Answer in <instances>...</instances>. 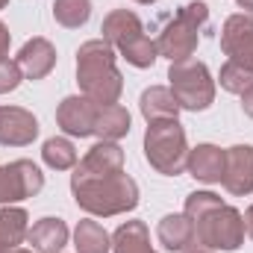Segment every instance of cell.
<instances>
[{
	"label": "cell",
	"instance_id": "obj_14",
	"mask_svg": "<svg viewBox=\"0 0 253 253\" xmlns=\"http://www.w3.org/2000/svg\"><path fill=\"white\" fill-rule=\"evenodd\" d=\"M224 159L227 153L215 144H197L194 150H189V162H186V171L197 183H221L224 177Z\"/></svg>",
	"mask_w": 253,
	"mask_h": 253
},
{
	"label": "cell",
	"instance_id": "obj_25",
	"mask_svg": "<svg viewBox=\"0 0 253 253\" xmlns=\"http://www.w3.org/2000/svg\"><path fill=\"white\" fill-rule=\"evenodd\" d=\"M218 83L230 94H245L253 85V71H248V68H242V65H236V62H227L221 68V74H218Z\"/></svg>",
	"mask_w": 253,
	"mask_h": 253
},
{
	"label": "cell",
	"instance_id": "obj_4",
	"mask_svg": "<svg viewBox=\"0 0 253 253\" xmlns=\"http://www.w3.org/2000/svg\"><path fill=\"white\" fill-rule=\"evenodd\" d=\"M144 156L150 168H156L165 177H177L186 171L189 162V141L186 129L180 126L177 118L171 121H150L144 132Z\"/></svg>",
	"mask_w": 253,
	"mask_h": 253
},
{
	"label": "cell",
	"instance_id": "obj_27",
	"mask_svg": "<svg viewBox=\"0 0 253 253\" xmlns=\"http://www.w3.org/2000/svg\"><path fill=\"white\" fill-rule=\"evenodd\" d=\"M9 42H12V36H9V27L0 21V59H6V53H9Z\"/></svg>",
	"mask_w": 253,
	"mask_h": 253
},
{
	"label": "cell",
	"instance_id": "obj_22",
	"mask_svg": "<svg viewBox=\"0 0 253 253\" xmlns=\"http://www.w3.org/2000/svg\"><path fill=\"white\" fill-rule=\"evenodd\" d=\"M74 248H77V253H109L112 251V239L97 221L85 218L74 230Z\"/></svg>",
	"mask_w": 253,
	"mask_h": 253
},
{
	"label": "cell",
	"instance_id": "obj_8",
	"mask_svg": "<svg viewBox=\"0 0 253 253\" xmlns=\"http://www.w3.org/2000/svg\"><path fill=\"white\" fill-rule=\"evenodd\" d=\"M97 109L100 103H94L91 97L85 94H71L65 97L56 109V124L65 135H74V138H85V135H94V121H97Z\"/></svg>",
	"mask_w": 253,
	"mask_h": 253
},
{
	"label": "cell",
	"instance_id": "obj_32",
	"mask_svg": "<svg viewBox=\"0 0 253 253\" xmlns=\"http://www.w3.org/2000/svg\"><path fill=\"white\" fill-rule=\"evenodd\" d=\"M0 253H36V251H24V248H15V251H0Z\"/></svg>",
	"mask_w": 253,
	"mask_h": 253
},
{
	"label": "cell",
	"instance_id": "obj_17",
	"mask_svg": "<svg viewBox=\"0 0 253 253\" xmlns=\"http://www.w3.org/2000/svg\"><path fill=\"white\" fill-rule=\"evenodd\" d=\"M156 239L165 251H189L194 248V227H191L189 215H165L156 227Z\"/></svg>",
	"mask_w": 253,
	"mask_h": 253
},
{
	"label": "cell",
	"instance_id": "obj_30",
	"mask_svg": "<svg viewBox=\"0 0 253 253\" xmlns=\"http://www.w3.org/2000/svg\"><path fill=\"white\" fill-rule=\"evenodd\" d=\"M236 3H239V9H245V15L253 18V0H236Z\"/></svg>",
	"mask_w": 253,
	"mask_h": 253
},
{
	"label": "cell",
	"instance_id": "obj_19",
	"mask_svg": "<svg viewBox=\"0 0 253 253\" xmlns=\"http://www.w3.org/2000/svg\"><path fill=\"white\" fill-rule=\"evenodd\" d=\"M144 27H141V21H138V15L135 12H129V9H115V12H109L106 18H103V27H100V33H103V42L115 50L124 39L129 36H135V33H141Z\"/></svg>",
	"mask_w": 253,
	"mask_h": 253
},
{
	"label": "cell",
	"instance_id": "obj_24",
	"mask_svg": "<svg viewBox=\"0 0 253 253\" xmlns=\"http://www.w3.org/2000/svg\"><path fill=\"white\" fill-rule=\"evenodd\" d=\"M53 18H56V24H62L68 30H77L91 18V0H56Z\"/></svg>",
	"mask_w": 253,
	"mask_h": 253
},
{
	"label": "cell",
	"instance_id": "obj_2",
	"mask_svg": "<svg viewBox=\"0 0 253 253\" xmlns=\"http://www.w3.org/2000/svg\"><path fill=\"white\" fill-rule=\"evenodd\" d=\"M71 191H74L77 206L94 218L124 215L138 206V186L124 171L112 177H74L71 174Z\"/></svg>",
	"mask_w": 253,
	"mask_h": 253
},
{
	"label": "cell",
	"instance_id": "obj_12",
	"mask_svg": "<svg viewBox=\"0 0 253 253\" xmlns=\"http://www.w3.org/2000/svg\"><path fill=\"white\" fill-rule=\"evenodd\" d=\"M124 171V150L118 141H97L88 153L74 165V177H112Z\"/></svg>",
	"mask_w": 253,
	"mask_h": 253
},
{
	"label": "cell",
	"instance_id": "obj_11",
	"mask_svg": "<svg viewBox=\"0 0 253 253\" xmlns=\"http://www.w3.org/2000/svg\"><path fill=\"white\" fill-rule=\"evenodd\" d=\"M39 138V121L24 106H0V144L27 147Z\"/></svg>",
	"mask_w": 253,
	"mask_h": 253
},
{
	"label": "cell",
	"instance_id": "obj_34",
	"mask_svg": "<svg viewBox=\"0 0 253 253\" xmlns=\"http://www.w3.org/2000/svg\"><path fill=\"white\" fill-rule=\"evenodd\" d=\"M135 3H156V0H135Z\"/></svg>",
	"mask_w": 253,
	"mask_h": 253
},
{
	"label": "cell",
	"instance_id": "obj_15",
	"mask_svg": "<svg viewBox=\"0 0 253 253\" xmlns=\"http://www.w3.org/2000/svg\"><path fill=\"white\" fill-rule=\"evenodd\" d=\"M27 242L36 253H62V248L68 245V224L62 218H42L30 227Z\"/></svg>",
	"mask_w": 253,
	"mask_h": 253
},
{
	"label": "cell",
	"instance_id": "obj_3",
	"mask_svg": "<svg viewBox=\"0 0 253 253\" xmlns=\"http://www.w3.org/2000/svg\"><path fill=\"white\" fill-rule=\"evenodd\" d=\"M77 83L94 103H118L124 91V77L115 65V50L103 39H91L77 50Z\"/></svg>",
	"mask_w": 253,
	"mask_h": 253
},
{
	"label": "cell",
	"instance_id": "obj_28",
	"mask_svg": "<svg viewBox=\"0 0 253 253\" xmlns=\"http://www.w3.org/2000/svg\"><path fill=\"white\" fill-rule=\"evenodd\" d=\"M242 109H245V115H248V118H253V85L242 94Z\"/></svg>",
	"mask_w": 253,
	"mask_h": 253
},
{
	"label": "cell",
	"instance_id": "obj_18",
	"mask_svg": "<svg viewBox=\"0 0 253 253\" xmlns=\"http://www.w3.org/2000/svg\"><path fill=\"white\" fill-rule=\"evenodd\" d=\"M126 132H129V112L121 103H100L94 135H100V141H118Z\"/></svg>",
	"mask_w": 253,
	"mask_h": 253
},
{
	"label": "cell",
	"instance_id": "obj_20",
	"mask_svg": "<svg viewBox=\"0 0 253 253\" xmlns=\"http://www.w3.org/2000/svg\"><path fill=\"white\" fill-rule=\"evenodd\" d=\"M27 212L21 206H3L0 209V251H15L27 242Z\"/></svg>",
	"mask_w": 253,
	"mask_h": 253
},
{
	"label": "cell",
	"instance_id": "obj_5",
	"mask_svg": "<svg viewBox=\"0 0 253 253\" xmlns=\"http://www.w3.org/2000/svg\"><path fill=\"white\" fill-rule=\"evenodd\" d=\"M206 21H209L206 3H200V0L186 3L165 24V30L159 33V42H156L159 56H165L171 62H186V59H191V53L197 50V42H200V30L206 27Z\"/></svg>",
	"mask_w": 253,
	"mask_h": 253
},
{
	"label": "cell",
	"instance_id": "obj_23",
	"mask_svg": "<svg viewBox=\"0 0 253 253\" xmlns=\"http://www.w3.org/2000/svg\"><path fill=\"white\" fill-rule=\"evenodd\" d=\"M42 159H44V165L53 168V171H71V168L77 165V150H74L71 138H65V135H53V138L44 141V147H42Z\"/></svg>",
	"mask_w": 253,
	"mask_h": 253
},
{
	"label": "cell",
	"instance_id": "obj_16",
	"mask_svg": "<svg viewBox=\"0 0 253 253\" xmlns=\"http://www.w3.org/2000/svg\"><path fill=\"white\" fill-rule=\"evenodd\" d=\"M138 106H141V115H144L147 124H150V121H171V118L180 115V103H177L174 91L165 88V85H150V88H144Z\"/></svg>",
	"mask_w": 253,
	"mask_h": 253
},
{
	"label": "cell",
	"instance_id": "obj_10",
	"mask_svg": "<svg viewBox=\"0 0 253 253\" xmlns=\"http://www.w3.org/2000/svg\"><path fill=\"white\" fill-rule=\"evenodd\" d=\"M224 189L236 197H245L253 191V144H233L224 150Z\"/></svg>",
	"mask_w": 253,
	"mask_h": 253
},
{
	"label": "cell",
	"instance_id": "obj_29",
	"mask_svg": "<svg viewBox=\"0 0 253 253\" xmlns=\"http://www.w3.org/2000/svg\"><path fill=\"white\" fill-rule=\"evenodd\" d=\"M245 233H248V236L253 239V206L248 209V212H245Z\"/></svg>",
	"mask_w": 253,
	"mask_h": 253
},
{
	"label": "cell",
	"instance_id": "obj_21",
	"mask_svg": "<svg viewBox=\"0 0 253 253\" xmlns=\"http://www.w3.org/2000/svg\"><path fill=\"white\" fill-rule=\"evenodd\" d=\"M112 251L115 253H156L150 245V233L144 221H126L112 236Z\"/></svg>",
	"mask_w": 253,
	"mask_h": 253
},
{
	"label": "cell",
	"instance_id": "obj_7",
	"mask_svg": "<svg viewBox=\"0 0 253 253\" xmlns=\"http://www.w3.org/2000/svg\"><path fill=\"white\" fill-rule=\"evenodd\" d=\"M42 189H44V174L30 159H15L9 165H0V203L12 206L18 200L36 197Z\"/></svg>",
	"mask_w": 253,
	"mask_h": 253
},
{
	"label": "cell",
	"instance_id": "obj_26",
	"mask_svg": "<svg viewBox=\"0 0 253 253\" xmlns=\"http://www.w3.org/2000/svg\"><path fill=\"white\" fill-rule=\"evenodd\" d=\"M21 80H24V74H21V68L15 59H0V94H6V91H15L18 85H21Z\"/></svg>",
	"mask_w": 253,
	"mask_h": 253
},
{
	"label": "cell",
	"instance_id": "obj_31",
	"mask_svg": "<svg viewBox=\"0 0 253 253\" xmlns=\"http://www.w3.org/2000/svg\"><path fill=\"white\" fill-rule=\"evenodd\" d=\"M183 253H212V251H206V248H197V245H194V248H189V251H183Z\"/></svg>",
	"mask_w": 253,
	"mask_h": 253
},
{
	"label": "cell",
	"instance_id": "obj_1",
	"mask_svg": "<svg viewBox=\"0 0 253 253\" xmlns=\"http://www.w3.org/2000/svg\"><path fill=\"white\" fill-rule=\"evenodd\" d=\"M186 215L194 227V245L206 251H239L245 245V215L227 206L215 191H191Z\"/></svg>",
	"mask_w": 253,
	"mask_h": 253
},
{
	"label": "cell",
	"instance_id": "obj_9",
	"mask_svg": "<svg viewBox=\"0 0 253 253\" xmlns=\"http://www.w3.org/2000/svg\"><path fill=\"white\" fill-rule=\"evenodd\" d=\"M221 50L230 62L253 71V18L251 15H230L221 30Z\"/></svg>",
	"mask_w": 253,
	"mask_h": 253
},
{
	"label": "cell",
	"instance_id": "obj_13",
	"mask_svg": "<svg viewBox=\"0 0 253 253\" xmlns=\"http://www.w3.org/2000/svg\"><path fill=\"white\" fill-rule=\"evenodd\" d=\"M15 62H18L21 74H24L27 80H44V77L53 71V65H56V47H53L47 39H30V42L18 50Z\"/></svg>",
	"mask_w": 253,
	"mask_h": 253
},
{
	"label": "cell",
	"instance_id": "obj_33",
	"mask_svg": "<svg viewBox=\"0 0 253 253\" xmlns=\"http://www.w3.org/2000/svg\"><path fill=\"white\" fill-rule=\"evenodd\" d=\"M9 6V0H0V9H6Z\"/></svg>",
	"mask_w": 253,
	"mask_h": 253
},
{
	"label": "cell",
	"instance_id": "obj_6",
	"mask_svg": "<svg viewBox=\"0 0 253 253\" xmlns=\"http://www.w3.org/2000/svg\"><path fill=\"white\" fill-rule=\"evenodd\" d=\"M168 80H171V91H174L180 109L203 112V109L212 106V100H215V80H212L209 68L203 62H197V59L171 62Z\"/></svg>",
	"mask_w": 253,
	"mask_h": 253
}]
</instances>
